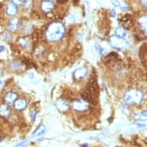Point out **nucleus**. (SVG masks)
I'll use <instances>...</instances> for the list:
<instances>
[{
    "instance_id": "f257e3e1",
    "label": "nucleus",
    "mask_w": 147,
    "mask_h": 147,
    "mask_svg": "<svg viewBox=\"0 0 147 147\" xmlns=\"http://www.w3.org/2000/svg\"><path fill=\"white\" fill-rule=\"evenodd\" d=\"M65 32V27L63 23L59 22H52L46 29V38L50 42L59 41L63 38Z\"/></svg>"
},
{
    "instance_id": "f03ea898",
    "label": "nucleus",
    "mask_w": 147,
    "mask_h": 147,
    "mask_svg": "<svg viewBox=\"0 0 147 147\" xmlns=\"http://www.w3.org/2000/svg\"><path fill=\"white\" fill-rule=\"evenodd\" d=\"M99 89L96 81L92 79L89 81L86 89L82 93V96L84 100L87 101L89 103L96 104L98 101Z\"/></svg>"
},
{
    "instance_id": "7ed1b4c3",
    "label": "nucleus",
    "mask_w": 147,
    "mask_h": 147,
    "mask_svg": "<svg viewBox=\"0 0 147 147\" xmlns=\"http://www.w3.org/2000/svg\"><path fill=\"white\" fill-rule=\"evenodd\" d=\"M125 101L129 105H139L143 99V93L138 89L129 90L125 95Z\"/></svg>"
},
{
    "instance_id": "20e7f679",
    "label": "nucleus",
    "mask_w": 147,
    "mask_h": 147,
    "mask_svg": "<svg viewBox=\"0 0 147 147\" xmlns=\"http://www.w3.org/2000/svg\"><path fill=\"white\" fill-rule=\"evenodd\" d=\"M72 107L76 111L85 112L89 109V104L84 99H76L72 103Z\"/></svg>"
},
{
    "instance_id": "39448f33",
    "label": "nucleus",
    "mask_w": 147,
    "mask_h": 147,
    "mask_svg": "<svg viewBox=\"0 0 147 147\" xmlns=\"http://www.w3.org/2000/svg\"><path fill=\"white\" fill-rule=\"evenodd\" d=\"M119 21V23L122 25L123 28H124L125 29H129L133 25V20H132L130 16H129V15L124 16Z\"/></svg>"
},
{
    "instance_id": "423d86ee",
    "label": "nucleus",
    "mask_w": 147,
    "mask_h": 147,
    "mask_svg": "<svg viewBox=\"0 0 147 147\" xmlns=\"http://www.w3.org/2000/svg\"><path fill=\"white\" fill-rule=\"evenodd\" d=\"M88 73V69L86 67H80L78 68L74 72V78L78 81L82 80Z\"/></svg>"
},
{
    "instance_id": "0eeeda50",
    "label": "nucleus",
    "mask_w": 147,
    "mask_h": 147,
    "mask_svg": "<svg viewBox=\"0 0 147 147\" xmlns=\"http://www.w3.org/2000/svg\"><path fill=\"white\" fill-rule=\"evenodd\" d=\"M112 46L114 48L118 49H122L125 47V42L123 38H119L118 36H113L112 37Z\"/></svg>"
},
{
    "instance_id": "6e6552de",
    "label": "nucleus",
    "mask_w": 147,
    "mask_h": 147,
    "mask_svg": "<svg viewBox=\"0 0 147 147\" xmlns=\"http://www.w3.org/2000/svg\"><path fill=\"white\" fill-rule=\"evenodd\" d=\"M56 108L60 112H66L69 108V104L64 99H59L56 101Z\"/></svg>"
},
{
    "instance_id": "1a4fd4ad",
    "label": "nucleus",
    "mask_w": 147,
    "mask_h": 147,
    "mask_svg": "<svg viewBox=\"0 0 147 147\" xmlns=\"http://www.w3.org/2000/svg\"><path fill=\"white\" fill-rule=\"evenodd\" d=\"M13 104L15 109L18 111H22L26 108L27 106V102L24 99H17Z\"/></svg>"
},
{
    "instance_id": "9d476101",
    "label": "nucleus",
    "mask_w": 147,
    "mask_h": 147,
    "mask_svg": "<svg viewBox=\"0 0 147 147\" xmlns=\"http://www.w3.org/2000/svg\"><path fill=\"white\" fill-rule=\"evenodd\" d=\"M54 8V4L51 1H43L41 4L42 11L45 13H49L52 12V10Z\"/></svg>"
},
{
    "instance_id": "9b49d317",
    "label": "nucleus",
    "mask_w": 147,
    "mask_h": 147,
    "mask_svg": "<svg viewBox=\"0 0 147 147\" xmlns=\"http://www.w3.org/2000/svg\"><path fill=\"white\" fill-rule=\"evenodd\" d=\"M17 6L16 5L12 3H9L6 6V12H7V14L10 16H16L17 13Z\"/></svg>"
},
{
    "instance_id": "f8f14e48",
    "label": "nucleus",
    "mask_w": 147,
    "mask_h": 147,
    "mask_svg": "<svg viewBox=\"0 0 147 147\" xmlns=\"http://www.w3.org/2000/svg\"><path fill=\"white\" fill-rule=\"evenodd\" d=\"M17 98H18V96L16 92H9L5 96V100L8 103L10 104L14 103Z\"/></svg>"
},
{
    "instance_id": "ddd939ff",
    "label": "nucleus",
    "mask_w": 147,
    "mask_h": 147,
    "mask_svg": "<svg viewBox=\"0 0 147 147\" xmlns=\"http://www.w3.org/2000/svg\"><path fill=\"white\" fill-rule=\"evenodd\" d=\"M10 112V107L8 106L7 104H3L0 106V116L3 117H8L9 116Z\"/></svg>"
},
{
    "instance_id": "4468645a",
    "label": "nucleus",
    "mask_w": 147,
    "mask_h": 147,
    "mask_svg": "<svg viewBox=\"0 0 147 147\" xmlns=\"http://www.w3.org/2000/svg\"><path fill=\"white\" fill-rule=\"evenodd\" d=\"M19 23H20V21H19L18 19H13L10 22L9 25V29L12 32L16 31L18 26H19Z\"/></svg>"
},
{
    "instance_id": "2eb2a0df",
    "label": "nucleus",
    "mask_w": 147,
    "mask_h": 147,
    "mask_svg": "<svg viewBox=\"0 0 147 147\" xmlns=\"http://www.w3.org/2000/svg\"><path fill=\"white\" fill-rule=\"evenodd\" d=\"M116 36H118L119 38H123L124 39L125 37H126L127 36V32L125 31V29L123 27H119V28H117L116 30Z\"/></svg>"
},
{
    "instance_id": "dca6fc26",
    "label": "nucleus",
    "mask_w": 147,
    "mask_h": 147,
    "mask_svg": "<svg viewBox=\"0 0 147 147\" xmlns=\"http://www.w3.org/2000/svg\"><path fill=\"white\" fill-rule=\"evenodd\" d=\"M19 44L23 48H27L29 46V40L27 37H22L19 39Z\"/></svg>"
},
{
    "instance_id": "f3484780",
    "label": "nucleus",
    "mask_w": 147,
    "mask_h": 147,
    "mask_svg": "<svg viewBox=\"0 0 147 147\" xmlns=\"http://www.w3.org/2000/svg\"><path fill=\"white\" fill-rule=\"evenodd\" d=\"M140 26L142 27V29L144 30V32L146 31V17L144 16L140 19Z\"/></svg>"
},
{
    "instance_id": "a211bd4d",
    "label": "nucleus",
    "mask_w": 147,
    "mask_h": 147,
    "mask_svg": "<svg viewBox=\"0 0 147 147\" xmlns=\"http://www.w3.org/2000/svg\"><path fill=\"white\" fill-rule=\"evenodd\" d=\"M45 130H46V126H45V125H41V126L39 127V129H37V130L34 133V135H41V134H42V133L45 132Z\"/></svg>"
},
{
    "instance_id": "6ab92c4d",
    "label": "nucleus",
    "mask_w": 147,
    "mask_h": 147,
    "mask_svg": "<svg viewBox=\"0 0 147 147\" xmlns=\"http://www.w3.org/2000/svg\"><path fill=\"white\" fill-rule=\"evenodd\" d=\"M11 65H12V67H13L16 69H20L21 68H22V64H20L19 63H12Z\"/></svg>"
},
{
    "instance_id": "aec40b11",
    "label": "nucleus",
    "mask_w": 147,
    "mask_h": 147,
    "mask_svg": "<svg viewBox=\"0 0 147 147\" xmlns=\"http://www.w3.org/2000/svg\"><path fill=\"white\" fill-rule=\"evenodd\" d=\"M74 22V18L72 16H69L68 17L67 19L65 20V22L67 23V24H71V23H73Z\"/></svg>"
},
{
    "instance_id": "412c9836",
    "label": "nucleus",
    "mask_w": 147,
    "mask_h": 147,
    "mask_svg": "<svg viewBox=\"0 0 147 147\" xmlns=\"http://www.w3.org/2000/svg\"><path fill=\"white\" fill-rule=\"evenodd\" d=\"M97 50L99 51V55H100V56H103L104 55H105V54L106 53V51L104 50L103 49H102L100 46H99V47H98V49H97Z\"/></svg>"
},
{
    "instance_id": "4be33fe9",
    "label": "nucleus",
    "mask_w": 147,
    "mask_h": 147,
    "mask_svg": "<svg viewBox=\"0 0 147 147\" xmlns=\"http://www.w3.org/2000/svg\"><path fill=\"white\" fill-rule=\"evenodd\" d=\"M25 2H26V0H12V3H15L16 5H21Z\"/></svg>"
},
{
    "instance_id": "5701e85b",
    "label": "nucleus",
    "mask_w": 147,
    "mask_h": 147,
    "mask_svg": "<svg viewBox=\"0 0 147 147\" xmlns=\"http://www.w3.org/2000/svg\"><path fill=\"white\" fill-rule=\"evenodd\" d=\"M112 3H113V5L114 6H116V7L120 6V3L119 2L118 0H112Z\"/></svg>"
},
{
    "instance_id": "b1692460",
    "label": "nucleus",
    "mask_w": 147,
    "mask_h": 147,
    "mask_svg": "<svg viewBox=\"0 0 147 147\" xmlns=\"http://www.w3.org/2000/svg\"><path fill=\"white\" fill-rule=\"evenodd\" d=\"M36 112L35 111V110H32V111H31L32 119V120H35V119H36Z\"/></svg>"
},
{
    "instance_id": "393cba45",
    "label": "nucleus",
    "mask_w": 147,
    "mask_h": 147,
    "mask_svg": "<svg viewBox=\"0 0 147 147\" xmlns=\"http://www.w3.org/2000/svg\"><path fill=\"white\" fill-rule=\"evenodd\" d=\"M4 84H5V83H4V81L0 79V91H1V90L3 89V87H4Z\"/></svg>"
},
{
    "instance_id": "a878e982",
    "label": "nucleus",
    "mask_w": 147,
    "mask_h": 147,
    "mask_svg": "<svg viewBox=\"0 0 147 147\" xmlns=\"http://www.w3.org/2000/svg\"><path fill=\"white\" fill-rule=\"evenodd\" d=\"M110 15H111V16L113 17V18H115V17L116 16V13L114 10H112L111 12H110Z\"/></svg>"
},
{
    "instance_id": "bb28decb",
    "label": "nucleus",
    "mask_w": 147,
    "mask_h": 147,
    "mask_svg": "<svg viewBox=\"0 0 147 147\" xmlns=\"http://www.w3.org/2000/svg\"><path fill=\"white\" fill-rule=\"evenodd\" d=\"M142 3L145 8L146 7V0H142Z\"/></svg>"
},
{
    "instance_id": "cd10ccee",
    "label": "nucleus",
    "mask_w": 147,
    "mask_h": 147,
    "mask_svg": "<svg viewBox=\"0 0 147 147\" xmlns=\"http://www.w3.org/2000/svg\"><path fill=\"white\" fill-rule=\"evenodd\" d=\"M65 2H67V0H58L57 1V3H64Z\"/></svg>"
},
{
    "instance_id": "c85d7f7f",
    "label": "nucleus",
    "mask_w": 147,
    "mask_h": 147,
    "mask_svg": "<svg viewBox=\"0 0 147 147\" xmlns=\"http://www.w3.org/2000/svg\"><path fill=\"white\" fill-rule=\"evenodd\" d=\"M4 49H5V48H4L3 46H0V53H3V51H4Z\"/></svg>"
},
{
    "instance_id": "c756f323",
    "label": "nucleus",
    "mask_w": 147,
    "mask_h": 147,
    "mask_svg": "<svg viewBox=\"0 0 147 147\" xmlns=\"http://www.w3.org/2000/svg\"><path fill=\"white\" fill-rule=\"evenodd\" d=\"M122 9L123 10H128V8H122Z\"/></svg>"
},
{
    "instance_id": "7c9ffc66",
    "label": "nucleus",
    "mask_w": 147,
    "mask_h": 147,
    "mask_svg": "<svg viewBox=\"0 0 147 147\" xmlns=\"http://www.w3.org/2000/svg\"><path fill=\"white\" fill-rule=\"evenodd\" d=\"M1 32H2V27L0 26V33H1Z\"/></svg>"
},
{
    "instance_id": "2f4dec72",
    "label": "nucleus",
    "mask_w": 147,
    "mask_h": 147,
    "mask_svg": "<svg viewBox=\"0 0 147 147\" xmlns=\"http://www.w3.org/2000/svg\"><path fill=\"white\" fill-rule=\"evenodd\" d=\"M46 1H51V2H53V0H46Z\"/></svg>"
}]
</instances>
